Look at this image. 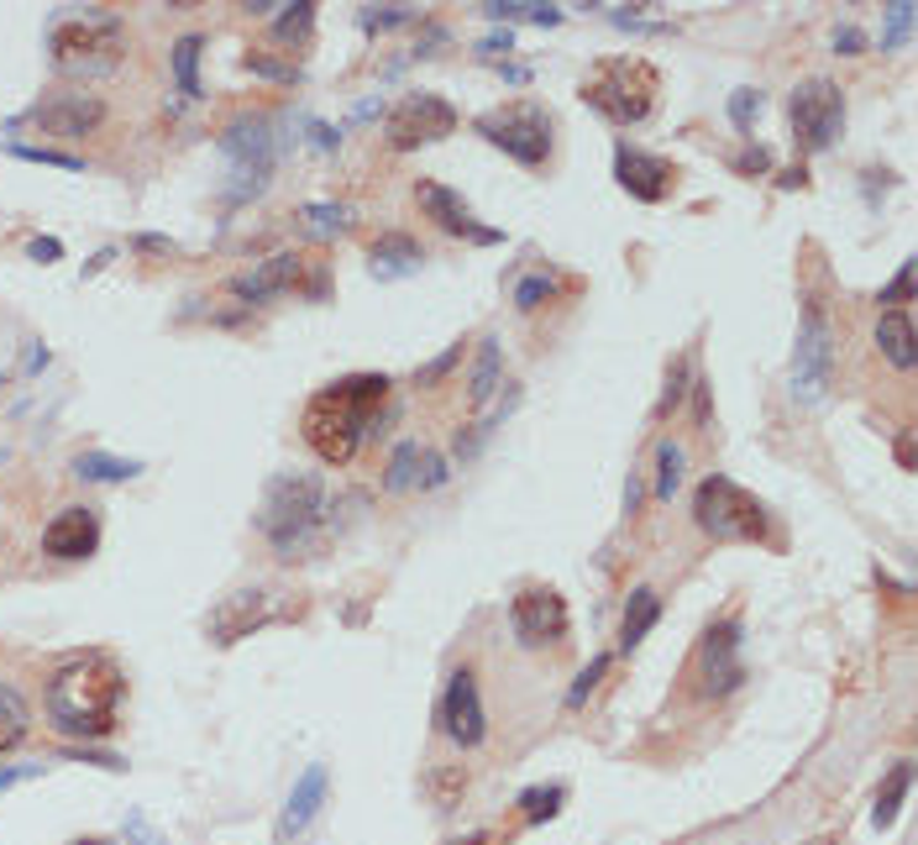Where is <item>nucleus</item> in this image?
<instances>
[{
  "instance_id": "7",
  "label": "nucleus",
  "mask_w": 918,
  "mask_h": 845,
  "mask_svg": "<svg viewBox=\"0 0 918 845\" xmlns=\"http://www.w3.org/2000/svg\"><path fill=\"white\" fill-rule=\"evenodd\" d=\"M473 132L488 148H499L504 158H514L525 169H541L551 158V111L541 100H509L499 111H483L473 121Z\"/></svg>"
},
{
  "instance_id": "24",
  "label": "nucleus",
  "mask_w": 918,
  "mask_h": 845,
  "mask_svg": "<svg viewBox=\"0 0 918 845\" xmlns=\"http://www.w3.org/2000/svg\"><path fill=\"white\" fill-rule=\"evenodd\" d=\"M499 378H504V347H499V336H483L477 341V358H473V373H468V405H488L494 399V389H499Z\"/></svg>"
},
{
  "instance_id": "50",
  "label": "nucleus",
  "mask_w": 918,
  "mask_h": 845,
  "mask_svg": "<svg viewBox=\"0 0 918 845\" xmlns=\"http://www.w3.org/2000/svg\"><path fill=\"white\" fill-rule=\"evenodd\" d=\"M27 252L37 258V263H59V258H63V241H59V237H37V241L27 247Z\"/></svg>"
},
{
  "instance_id": "52",
  "label": "nucleus",
  "mask_w": 918,
  "mask_h": 845,
  "mask_svg": "<svg viewBox=\"0 0 918 845\" xmlns=\"http://www.w3.org/2000/svg\"><path fill=\"white\" fill-rule=\"evenodd\" d=\"M641 499H646V483H641V473H630V483H624V510H641Z\"/></svg>"
},
{
  "instance_id": "4",
  "label": "nucleus",
  "mask_w": 918,
  "mask_h": 845,
  "mask_svg": "<svg viewBox=\"0 0 918 845\" xmlns=\"http://www.w3.org/2000/svg\"><path fill=\"white\" fill-rule=\"evenodd\" d=\"M656 90H661V74L656 63L646 59H598L588 79H583V105H593L604 121L615 126H641V121L656 111Z\"/></svg>"
},
{
  "instance_id": "54",
  "label": "nucleus",
  "mask_w": 918,
  "mask_h": 845,
  "mask_svg": "<svg viewBox=\"0 0 918 845\" xmlns=\"http://www.w3.org/2000/svg\"><path fill=\"white\" fill-rule=\"evenodd\" d=\"M310 137H315L321 148H336V142H342V132H336V126H326V121H315V126H310Z\"/></svg>"
},
{
  "instance_id": "55",
  "label": "nucleus",
  "mask_w": 918,
  "mask_h": 845,
  "mask_svg": "<svg viewBox=\"0 0 918 845\" xmlns=\"http://www.w3.org/2000/svg\"><path fill=\"white\" fill-rule=\"evenodd\" d=\"M777 184H782V189H793V184H798V189H803V184H808V174H803V169H787V174H782Z\"/></svg>"
},
{
  "instance_id": "12",
  "label": "nucleus",
  "mask_w": 918,
  "mask_h": 845,
  "mask_svg": "<svg viewBox=\"0 0 918 845\" xmlns=\"http://www.w3.org/2000/svg\"><path fill=\"white\" fill-rule=\"evenodd\" d=\"M509 631L520 646H562L567 631H572V614H567V599L551 588V583H531V588H520L514 604H509Z\"/></svg>"
},
{
  "instance_id": "39",
  "label": "nucleus",
  "mask_w": 918,
  "mask_h": 845,
  "mask_svg": "<svg viewBox=\"0 0 918 845\" xmlns=\"http://www.w3.org/2000/svg\"><path fill=\"white\" fill-rule=\"evenodd\" d=\"M462 793H468V772H462V767H442V772H431V798H436L442 809H451Z\"/></svg>"
},
{
  "instance_id": "57",
  "label": "nucleus",
  "mask_w": 918,
  "mask_h": 845,
  "mask_svg": "<svg viewBox=\"0 0 918 845\" xmlns=\"http://www.w3.org/2000/svg\"><path fill=\"white\" fill-rule=\"evenodd\" d=\"M74 845H106V841H74Z\"/></svg>"
},
{
  "instance_id": "19",
  "label": "nucleus",
  "mask_w": 918,
  "mask_h": 845,
  "mask_svg": "<svg viewBox=\"0 0 918 845\" xmlns=\"http://www.w3.org/2000/svg\"><path fill=\"white\" fill-rule=\"evenodd\" d=\"M299 273H305V258L299 252H273V258H263L252 273H241V278H232V295L247 305L258 300H273V295H284V289H295Z\"/></svg>"
},
{
  "instance_id": "17",
  "label": "nucleus",
  "mask_w": 918,
  "mask_h": 845,
  "mask_svg": "<svg viewBox=\"0 0 918 845\" xmlns=\"http://www.w3.org/2000/svg\"><path fill=\"white\" fill-rule=\"evenodd\" d=\"M415 200H420V211L431 215L442 232H451V237H462V241H477V247H494V241H504V232H494V226H483L473 215V206L457 195V189H446V184H436V179H420L415 184Z\"/></svg>"
},
{
  "instance_id": "6",
  "label": "nucleus",
  "mask_w": 918,
  "mask_h": 845,
  "mask_svg": "<svg viewBox=\"0 0 918 845\" xmlns=\"http://www.w3.org/2000/svg\"><path fill=\"white\" fill-rule=\"evenodd\" d=\"M121 53H126V27L106 11L59 22L48 37V59L59 63L63 74H106L121 63Z\"/></svg>"
},
{
  "instance_id": "25",
  "label": "nucleus",
  "mask_w": 918,
  "mask_h": 845,
  "mask_svg": "<svg viewBox=\"0 0 918 845\" xmlns=\"http://www.w3.org/2000/svg\"><path fill=\"white\" fill-rule=\"evenodd\" d=\"M420 258H425V247L415 237H405V232H388V237L373 241V273H410L420 269Z\"/></svg>"
},
{
  "instance_id": "20",
  "label": "nucleus",
  "mask_w": 918,
  "mask_h": 845,
  "mask_svg": "<svg viewBox=\"0 0 918 845\" xmlns=\"http://www.w3.org/2000/svg\"><path fill=\"white\" fill-rule=\"evenodd\" d=\"M263 620H268V588H241V594H232V599L210 614V635H215L221 646H232V641L258 631Z\"/></svg>"
},
{
  "instance_id": "28",
  "label": "nucleus",
  "mask_w": 918,
  "mask_h": 845,
  "mask_svg": "<svg viewBox=\"0 0 918 845\" xmlns=\"http://www.w3.org/2000/svg\"><path fill=\"white\" fill-rule=\"evenodd\" d=\"M200 53H206V37L200 32H184L174 42V79H178V90L189 95V100H200Z\"/></svg>"
},
{
  "instance_id": "11",
  "label": "nucleus",
  "mask_w": 918,
  "mask_h": 845,
  "mask_svg": "<svg viewBox=\"0 0 918 845\" xmlns=\"http://www.w3.org/2000/svg\"><path fill=\"white\" fill-rule=\"evenodd\" d=\"M221 152L232 158V169H237V195H258L273 174V163H278V137H273V121L268 116H241L232 121L221 137Z\"/></svg>"
},
{
  "instance_id": "5",
  "label": "nucleus",
  "mask_w": 918,
  "mask_h": 845,
  "mask_svg": "<svg viewBox=\"0 0 918 845\" xmlns=\"http://www.w3.org/2000/svg\"><path fill=\"white\" fill-rule=\"evenodd\" d=\"M693 520L698 531L714 536V542H767L771 525H767V505L756 494H745L741 483L730 473H709V479L693 488Z\"/></svg>"
},
{
  "instance_id": "18",
  "label": "nucleus",
  "mask_w": 918,
  "mask_h": 845,
  "mask_svg": "<svg viewBox=\"0 0 918 845\" xmlns=\"http://www.w3.org/2000/svg\"><path fill=\"white\" fill-rule=\"evenodd\" d=\"M42 551L59 562H85L100 551V510L95 505H63L48 531H42Z\"/></svg>"
},
{
  "instance_id": "22",
  "label": "nucleus",
  "mask_w": 918,
  "mask_h": 845,
  "mask_svg": "<svg viewBox=\"0 0 918 845\" xmlns=\"http://www.w3.org/2000/svg\"><path fill=\"white\" fill-rule=\"evenodd\" d=\"M877 352L892 362V368H903V373H914L918 362V326L908 310H882L877 315Z\"/></svg>"
},
{
  "instance_id": "23",
  "label": "nucleus",
  "mask_w": 918,
  "mask_h": 845,
  "mask_svg": "<svg viewBox=\"0 0 918 845\" xmlns=\"http://www.w3.org/2000/svg\"><path fill=\"white\" fill-rule=\"evenodd\" d=\"M661 620V594L656 588H635L630 599H624V614H620V651H635L652 625Z\"/></svg>"
},
{
  "instance_id": "51",
  "label": "nucleus",
  "mask_w": 918,
  "mask_h": 845,
  "mask_svg": "<svg viewBox=\"0 0 918 845\" xmlns=\"http://www.w3.org/2000/svg\"><path fill=\"white\" fill-rule=\"evenodd\" d=\"M509 48H514V32H509V27L494 32V37H483V42H477V53H509Z\"/></svg>"
},
{
  "instance_id": "43",
  "label": "nucleus",
  "mask_w": 918,
  "mask_h": 845,
  "mask_svg": "<svg viewBox=\"0 0 918 845\" xmlns=\"http://www.w3.org/2000/svg\"><path fill=\"white\" fill-rule=\"evenodd\" d=\"M914 258H908V263H903V269H897V278H892L888 289H882V295H877V300H888V310H903V300H908V295H914Z\"/></svg>"
},
{
  "instance_id": "38",
  "label": "nucleus",
  "mask_w": 918,
  "mask_h": 845,
  "mask_svg": "<svg viewBox=\"0 0 918 845\" xmlns=\"http://www.w3.org/2000/svg\"><path fill=\"white\" fill-rule=\"evenodd\" d=\"M11 158H27V163H53V169H69V174H85V158L59 148H27V142H11Z\"/></svg>"
},
{
  "instance_id": "27",
  "label": "nucleus",
  "mask_w": 918,
  "mask_h": 845,
  "mask_svg": "<svg viewBox=\"0 0 918 845\" xmlns=\"http://www.w3.org/2000/svg\"><path fill=\"white\" fill-rule=\"evenodd\" d=\"M908 783H914V767H908V761H897V767L888 772V783L877 787V804H871V824H877V830H888L892 819H897L903 798H908Z\"/></svg>"
},
{
  "instance_id": "33",
  "label": "nucleus",
  "mask_w": 918,
  "mask_h": 845,
  "mask_svg": "<svg viewBox=\"0 0 918 845\" xmlns=\"http://www.w3.org/2000/svg\"><path fill=\"white\" fill-rule=\"evenodd\" d=\"M562 798H567L562 783L525 787V793H520V819H525V824H541V819H551L557 809H562Z\"/></svg>"
},
{
  "instance_id": "1",
  "label": "nucleus",
  "mask_w": 918,
  "mask_h": 845,
  "mask_svg": "<svg viewBox=\"0 0 918 845\" xmlns=\"http://www.w3.org/2000/svg\"><path fill=\"white\" fill-rule=\"evenodd\" d=\"M121 698H126V672L111 651H79L48 678V720L63 735L79 741H106L116 730Z\"/></svg>"
},
{
  "instance_id": "26",
  "label": "nucleus",
  "mask_w": 918,
  "mask_h": 845,
  "mask_svg": "<svg viewBox=\"0 0 918 845\" xmlns=\"http://www.w3.org/2000/svg\"><path fill=\"white\" fill-rule=\"evenodd\" d=\"M74 473L85 483H126L142 473V462H132V457H111V452H79L74 457Z\"/></svg>"
},
{
  "instance_id": "37",
  "label": "nucleus",
  "mask_w": 918,
  "mask_h": 845,
  "mask_svg": "<svg viewBox=\"0 0 918 845\" xmlns=\"http://www.w3.org/2000/svg\"><path fill=\"white\" fill-rule=\"evenodd\" d=\"M609 662H615V657H609V651H598V657H593V662L578 672V683L567 688V709H583V704H588V694L598 688V678L609 672Z\"/></svg>"
},
{
  "instance_id": "53",
  "label": "nucleus",
  "mask_w": 918,
  "mask_h": 845,
  "mask_svg": "<svg viewBox=\"0 0 918 845\" xmlns=\"http://www.w3.org/2000/svg\"><path fill=\"white\" fill-rule=\"evenodd\" d=\"M32 772H37V767H0V793H5V787H16V783H27Z\"/></svg>"
},
{
  "instance_id": "36",
  "label": "nucleus",
  "mask_w": 918,
  "mask_h": 845,
  "mask_svg": "<svg viewBox=\"0 0 918 845\" xmlns=\"http://www.w3.org/2000/svg\"><path fill=\"white\" fill-rule=\"evenodd\" d=\"M908 27H914V0H892L882 22V53H897L908 42Z\"/></svg>"
},
{
  "instance_id": "9",
  "label": "nucleus",
  "mask_w": 918,
  "mask_h": 845,
  "mask_svg": "<svg viewBox=\"0 0 918 845\" xmlns=\"http://www.w3.org/2000/svg\"><path fill=\"white\" fill-rule=\"evenodd\" d=\"M834 384V326L824 315L819 295L803 300V321H798V341H793V399L803 405H819Z\"/></svg>"
},
{
  "instance_id": "8",
  "label": "nucleus",
  "mask_w": 918,
  "mask_h": 845,
  "mask_svg": "<svg viewBox=\"0 0 918 845\" xmlns=\"http://www.w3.org/2000/svg\"><path fill=\"white\" fill-rule=\"evenodd\" d=\"M787 121H793V142L798 152H830L845 132V90L814 74V79H798L787 90Z\"/></svg>"
},
{
  "instance_id": "48",
  "label": "nucleus",
  "mask_w": 918,
  "mask_h": 845,
  "mask_svg": "<svg viewBox=\"0 0 918 845\" xmlns=\"http://www.w3.org/2000/svg\"><path fill=\"white\" fill-rule=\"evenodd\" d=\"M771 169V152L756 142V148H745L741 158H735V174H745V179H756V174H767Z\"/></svg>"
},
{
  "instance_id": "44",
  "label": "nucleus",
  "mask_w": 918,
  "mask_h": 845,
  "mask_svg": "<svg viewBox=\"0 0 918 845\" xmlns=\"http://www.w3.org/2000/svg\"><path fill=\"white\" fill-rule=\"evenodd\" d=\"M415 16H420L415 5H399V11H362V27H368V32H388V27L415 22Z\"/></svg>"
},
{
  "instance_id": "31",
  "label": "nucleus",
  "mask_w": 918,
  "mask_h": 845,
  "mask_svg": "<svg viewBox=\"0 0 918 845\" xmlns=\"http://www.w3.org/2000/svg\"><path fill=\"white\" fill-rule=\"evenodd\" d=\"M483 16H488V22H520V16H531V22H541V27H557V22H562V11L535 5V0H488Z\"/></svg>"
},
{
  "instance_id": "15",
  "label": "nucleus",
  "mask_w": 918,
  "mask_h": 845,
  "mask_svg": "<svg viewBox=\"0 0 918 845\" xmlns=\"http://www.w3.org/2000/svg\"><path fill=\"white\" fill-rule=\"evenodd\" d=\"M615 184H620L630 200H641V206H661V200L678 189V163L635 148V142H620V148H615Z\"/></svg>"
},
{
  "instance_id": "56",
  "label": "nucleus",
  "mask_w": 918,
  "mask_h": 845,
  "mask_svg": "<svg viewBox=\"0 0 918 845\" xmlns=\"http://www.w3.org/2000/svg\"><path fill=\"white\" fill-rule=\"evenodd\" d=\"M446 845H488V835L477 830V835H462V841H446Z\"/></svg>"
},
{
  "instance_id": "35",
  "label": "nucleus",
  "mask_w": 918,
  "mask_h": 845,
  "mask_svg": "<svg viewBox=\"0 0 918 845\" xmlns=\"http://www.w3.org/2000/svg\"><path fill=\"white\" fill-rule=\"evenodd\" d=\"M551 295H557V273H531V278H520V284H514V295H509V300H514V310H541Z\"/></svg>"
},
{
  "instance_id": "34",
  "label": "nucleus",
  "mask_w": 918,
  "mask_h": 845,
  "mask_svg": "<svg viewBox=\"0 0 918 845\" xmlns=\"http://www.w3.org/2000/svg\"><path fill=\"white\" fill-rule=\"evenodd\" d=\"M310 27H315V5H310V0H295V5L273 22V37H278V42H305Z\"/></svg>"
},
{
  "instance_id": "21",
  "label": "nucleus",
  "mask_w": 918,
  "mask_h": 845,
  "mask_svg": "<svg viewBox=\"0 0 918 845\" xmlns=\"http://www.w3.org/2000/svg\"><path fill=\"white\" fill-rule=\"evenodd\" d=\"M331 793V772L315 761V767H305V778L295 783V793H289V804H284V819H278V835L289 841V835H299L310 819L321 815V804H326Z\"/></svg>"
},
{
  "instance_id": "14",
  "label": "nucleus",
  "mask_w": 918,
  "mask_h": 845,
  "mask_svg": "<svg viewBox=\"0 0 918 845\" xmlns=\"http://www.w3.org/2000/svg\"><path fill=\"white\" fill-rule=\"evenodd\" d=\"M436 720H442V730L457 741V746H462V751L483 746V735H488V714H483V694H477V672H473V667H457V672L446 678V694H442Z\"/></svg>"
},
{
  "instance_id": "40",
  "label": "nucleus",
  "mask_w": 918,
  "mask_h": 845,
  "mask_svg": "<svg viewBox=\"0 0 918 845\" xmlns=\"http://www.w3.org/2000/svg\"><path fill=\"white\" fill-rule=\"evenodd\" d=\"M687 384H693V358H678V362H672V373H667V394H661V405H656V410H661V415H672V410L682 405V394H687Z\"/></svg>"
},
{
  "instance_id": "42",
  "label": "nucleus",
  "mask_w": 918,
  "mask_h": 845,
  "mask_svg": "<svg viewBox=\"0 0 918 845\" xmlns=\"http://www.w3.org/2000/svg\"><path fill=\"white\" fill-rule=\"evenodd\" d=\"M305 226H315V232H342L352 215H347V206H305Z\"/></svg>"
},
{
  "instance_id": "45",
  "label": "nucleus",
  "mask_w": 918,
  "mask_h": 845,
  "mask_svg": "<svg viewBox=\"0 0 918 845\" xmlns=\"http://www.w3.org/2000/svg\"><path fill=\"white\" fill-rule=\"evenodd\" d=\"M687 389H693V425H698V431H704V425L714 421V399H709V378H704V373H698V368H693V384H687Z\"/></svg>"
},
{
  "instance_id": "46",
  "label": "nucleus",
  "mask_w": 918,
  "mask_h": 845,
  "mask_svg": "<svg viewBox=\"0 0 918 845\" xmlns=\"http://www.w3.org/2000/svg\"><path fill=\"white\" fill-rule=\"evenodd\" d=\"M457 358H462V341H451V347H446L436 362H425V368L415 373V384H436V378H446V373L457 368Z\"/></svg>"
},
{
  "instance_id": "47",
  "label": "nucleus",
  "mask_w": 918,
  "mask_h": 845,
  "mask_svg": "<svg viewBox=\"0 0 918 845\" xmlns=\"http://www.w3.org/2000/svg\"><path fill=\"white\" fill-rule=\"evenodd\" d=\"M420 468H425V473L415 479V488H442V483L451 479V462H446V457H436V452L420 457Z\"/></svg>"
},
{
  "instance_id": "29",
  "label": "nucleus",
  "mask_w": 918,
  "mask_h": 845,
  "mask_svg": "<svg viewBox=\"0 0 918 845\" xmlns=\"http://www.w3.org/2000/svg\"><path fill=\"white\" fill-rule=\"evenodd\" d=\"M420 457H425V447H420L415 436L394 447V457H388V468H384V494H410V488H415Z\"/></svg>"
},
{
  "instance_id": "13",
  "label": "nucleus",
  "mask_w": 918,
  "mask_h": 845,
  "mask_svg": "<svg viewBox=\"0 0 918 845\" xmlns=\"http://www.w3.org/2000/svg\"><path fill=\"white\" fill-rule=\"evenodd\" d=\"M457 132V105L442 100L431 90H410L394 111H388V148L394 152H410V148H425V142H442Z\"/></svg>"
},
{
  "instance_id": "32",
  "label": "nucleus",
  "mask_w": 918,
  "mask_h": 845,
  "mask_svg": "<svg viewBox=\"0 0 918 845\" xmlns=\"http://www.w3.org/2000/svg\"><path fill=\"white\" fill-rule=\"evenodd\" d=\"M682 483V447L678 442H656V483H652V499H672Z\"/></svg>"
},
{
  "instance_id": "3",
  "label": "nucleus",
  "mask_w": 918,
  "mask_h": 845,
  "mask_svg": "<svg viewBox=\"0 0 918 845\" xmlns=\"http://www.w3.org/2000/svg\"><path fill=\"white\" fill-rule=\"evenodd\" d=\"M321 514H326V483H321V473H278L263 488L258 531L273 542L278 557H295L299 546L315 536Z\"/></svg>"
},
{
  "instance_id": "30",
  "label": "nucleus",
  "mask_w": 918,
  "mask_h": 845,
  "mask_svg": "<svg viewBox=\"0 0 918 845\" xmlns=\"http://www.w3.org/2000/svg\"><path fill=\"white\" fill-rule=\"evenodd\" d=\"M27 730H32L27 698L16 694V688H0V756L16 751V746L27 741Z\"/></svg>"
},
{
  "instance_id": "41",
  "label": "nucleus",
  "mask_w": 918,
  "mask_h": 845,
  "mask_svg": "<svg viewBox=\"0 0 918 845\" xmlns=\"http://www.w3.org/2000/svg\"><path fill=\"white\" fill-rule=\"evenodd\" d=\"M756 111H761V90H735V95H730V121H735V132H741V137H750Z\"/></svg>"
},
{
  "instance_id": "2",
  "label": "nucleus",
  "mask_w": 918,
  "mask_h": 845,
  "mask_svg": "<svg viewBox=\"0 0 918 845\" xmlns=\"http://www.w3.org/2000/svg\"><path fill=\"white\" fill-rule=\"evenodd\" d=\"M384 399H388L384 373H347V378H336L326 389H315L310 405H305V421H299L310 452L331 462V468H347L357 447L368 442L373 415L384 410Z\"/></svg>"
},
{
  "instance_id": "49",
  "label": "nucleus",
  "mask_w": 918,
  "mask_h": 845,
  "mask_svg": "<svg viewBox=\"0 0 918 845\" xmlns=\"http://www.w3.org/2000/svg\"><path fill=\"white\" fill-rule=\"evenodd\" d=\"M834 53H845V59L866 53V32H860V27H834Z\"/></svg>"
},
{
  "instance_id": "10",
  "label": "nucleus",
  "mask_w": 918,
  "mask_h": 845,
  "mask_svg": "<svg viewBox=\"0 0 918 845\" xmlns=\"http://www.w3.org/2000/svg\"><path fill=\"white\" fill-rule=\"evenodd\" d=\"M741 620H719L704 631L698 641V651H693V667H687V678H693V694L698 698H724L735 694L745 683V662H741Z\"/></svg>"
},
{
  "instance_id": "58",
  "label": "nucleus",
  "mask_w": 918,
  "mask_h": 845,
  "mask_svg": "<svg viewBox=\"0 0 918 845\" xmlns=\"http://www.w3.org/2000/svg\"><path fill=\"white\" fill-rule=\"evenodd\" d=\"M814 845H834V841H814Z\"/></svg>"
},
{
  "instance_id": "16",
  "label": "nucleus",
  "mask_w": 918,
  "mask_h": 845,
  "mask_svg": "<svg viewBox=\"0 0 918 845\" xmlns=\"http://www.w3.org/2000/svg\"><path fill=\"white\" fill-rule=\"evenodd\" d=\"M32 126H42L48 137H89L106 121V100L89 90H48L27 111Z\"/></svg>"
}]
</instances>
